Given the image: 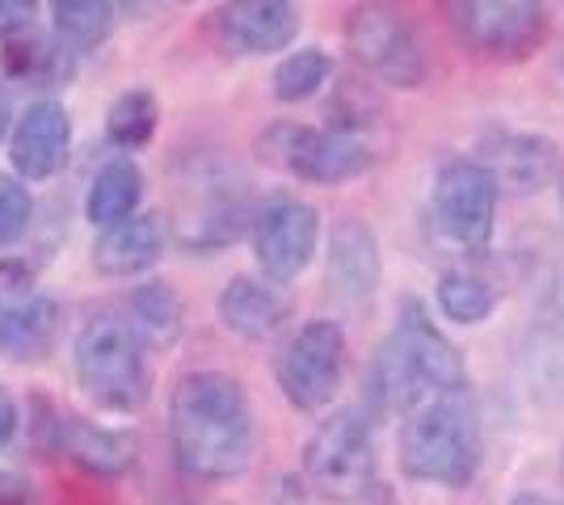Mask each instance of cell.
<instances>
[{
  "label": "cell",
  "mask_w": 564,
  "mask_h": 505,
  "mask_svg": "<svg viewBox=\"0 0 564 505\" xmlns=\"http://www.w3.org/2000/svg\"><path fill=\"white\" fill-rule=\"evenodd\" d=\"M304 476L312 488L341 502H362L376 488V433L367 413L341 409L316 426L304 447Z\"/></svg>",
  "instance_id": "52a82bcc"
},
{
  "label": "cell",
  "mask_w": 564,
  "mask_h": 505,
  "mask_svg": "<svg viewBox=\"0 0 564 505\" xmlns=\"http://www.w3.org/2000/svg\"><path fill=\"white\" fill-rule=\"evenodd\" d=\"M497 287L485 283L480 274H468V270H451L438 278V308L447 320L455 325H480L497 312Z\"/></svg>",
  "instance_id": "44dd1931"
},
{
  "label": "cell",
  "mask_w": 564,
  "mask_h": 505,
  "mask_svg": "<svg viewBox=\"0 0 564 505\" xmlns=\"http://www.w3.org/2000/svg\"><path fill=\"white\" fill-rule=\"evenodd\" d=\"M30 207H34V202H30V190L18 186L13 177H0V249L13 244L25 232Z\"/></svg>",
  "instance_id": "484cf974"
},
{
  "label": "cell",
  "mask_w": 564,
  "mask_h": 505,
  "mask_svg": "<svg viewBox=\"0 0 564 505\" xmlns=\"http://www.w3.org/2000/svg\"><path fill=\"white\" fill-rule=\"evenodd\" d=\"M55 426V447L64 451L68 459H76L80 468H89V472H101V476H118V472H127L131 468V438H122L115 430H97L89 421H80V417H59V421H51Z\"/></svg>",
  "instance_id": "d6986e66"
},
{
  "label": "cell",
  "mask_w": 564,
  "mask_h": 505,
  "mask_svg": "<svg viewBox=\"0 0 564 505\" xmlns=\"http://www.w3.org/2000/svg\"><path fill=\"white\" fill-rule=\"evenodd\" d=\"M379 274H383V262H379L376 232L362 219H341L329 237V270H325L329 295L346 308H362L376 295Z\"/></svg>",
  "instance_id": "9a60e30c"
},
{
  "label": "cell",
  "mask_w": 564,
  "mask_h": 505,
  "mask_svg": "<svg viewBox=\"0 0 564 505\" xmlns=\"http://www.w3.org/2000/svg\"><path fill=\"white\" fill-rule=\"evenodd\" d=\"M219 316L232 333L249 337V341H265L286 325L291 308L279 290L258 283V278H232L219 295Z\"/></svg>",
  "instance_id": "ac0fdd59"
},
{
  "label": "cell",
  "mask_w": 564,
  "mask_h": 505,
  "mask_svg": "<svg viewBox=\"0 0 564 505\" xmlns=\"http://www.w3.org/2000/svg\"><path fill=\"white\" fill-rule=\"evenodd\" d=\"M131 329L143 341L169 345L182 333V299L165 287V283H148L131 295Z\"/></svg>",
  "instance_id": "7402d4cb"
},
{
  "label": "cell",
  "mask_w": 564,
  "mask_h": 505,
  "mask_svg": "<svg viewBox=\"0 0 564 505\" xmlns=\"http://www.w3.org/2000/svg\"><path fill=\"white\" fill-rule=\"evenodd\" d=\"M497 186L485 173L480 161L471 156H451L434 173V190H430V216L438 223V232L459 249L480 253L494 241L497 223Z\"/></svg>",
  "instance_id": "9c48e42d"
},
{
  "label": "cell",
  "mask_w": 564,
  "mask_h": 505,
  "mask_svg": "<svg viewBox=\"0 0 564 505\" xmlns=\"http://www.w3.org/2000/svg\"><path fill=\"white\" fill-rule=\"evenodd\" d=\"M156 119H161L156 97L148 94V89H135V94L118 97L106 127H110V140L118 147H143L152 140V131H156Z\"/></svg>",
  "instance_id": "d4e9b609"
},
{
  "label": "cell",
  "mask_w": 564,
  "mask_h": 505,
  "mask_svg": "<svg viewBox=\"0 0 564 505\" xmlns=\"http://www.w3.org/2000/svg\"><path fill=\"white\" fill-rule=\"evenodd\" d=\"M261 152H265V161H274L304 182H316V186H341L376 165V144L362 131L337 127V122L333 127L279 122L265 131Z\"/></svg>",
  "instance_id": "8992f818"
},
{
  "label": "cell",
  "mask_w": 564,
  "mask_h": 505,
  "mask_svg": "<svg viewBox=\"0 0 564 505\" xmlns=\"http://www.w3.org/2000/svg\"><path fill=\"white\" fill-rule=\"evenodd\" d=\"M55 304L22 262L0 265V354L34 359L55 337Z\"/></svg>",
  "instance_id": "7c38bea8"
},
{
  "label": "cell",
  "mask_w": 564,
  "mask_h": 505,
  "mask_svg": "<svg viewBox=\"0 0 564 505\" xmlns=\"http://www.w3.org/2000/svg\"><path fill=\"white\" fill-rule=\"evenodd\" d=\"M219 43L236 55H274L300 34L295 0H224L215 13Z\"/></svg>",
  "instance_id": "5bb4252c"
},
{
  "label": "cell",
  "mask_w": 564,
  "mask_h": 505,
  "mask_svg": "<svg viewBox=\"0 0 564 505\" xmlns=\"http://www.w3.org/2000/svg\"><path fill=\"white\" fill-rule=\"evenodd\" d=\"M173 463L194 481H232L253 463V409L224 371H194L169 400Z\"/></svg>",
  "instance_id": "6da1fadb"
},
{
  "label": "cell",
  "mask_w": 564,
  "mask_h": 505,
  "mask_svg": "<svg viewBox=\"0 0 564 505\" xmlns=\"http://www.w3.org/2000/svg\"><path fill=\"white\" fill-rule=\"evenodd\" d=\"M4 131H9V97L0 89V140H4Z\"/></svg>",
  "instance_id": "d6a6232c"
},
{
  "label": "cell",
  "mask_w": 564,
  "mask_h": 505,
  "mask_svg": "<svg viewBox=\"0 0 564 505\" xmlns=\"http://www.w3.org/2000/svg\"><path fill=\"white\" fill-rule=\"evenodd\" d=\"M506 505H564L561 497H547V493H514Z\"/></svg>",
  "instance_id": "4dcf8cb0"
},
{
  "label": "cell",
  "mask_w": 564,
  "mask_h": 505,
  "mask_svg": "<svg viewBox=\"0 0 564 505\" xmlns=\"http://www.w3.org/2000/svg\"><path fill=\"white\" fill-rule=\"evenodd\" d=\"M13 426H18V409H13V400L0 392V447L13 438Z\"/></svg>",
  "instance_id": "f546056e"
},
{
  "label": "cell",
  "mask_w": 564,
  "mask_h": 505,
  "mask_svg": "<svg viewBox=\"0 0 564 505\" xmlns=\"http://www.w3.org/2000/svg\"><path fill=\"white\" fill-rule=\"evenodd\" d=\"M55 4V25L76 47H97L110 34L115 4L110 0H51Z\"/></svg>",
  "instance_id": "cb8c5ba5"
},
{
  "label": "cell",
  "mask_w": 564,
  "mask_h": 505,
  "mask_svg": "<svg viewBox=\"0 0 564 505\" xmlns=\"http://www.w3.org/2000/svg\"><path fill=\"white\" fill-rule=\"evenodd\" d=\"M485 173L494 177L497 194H540L552 182L556 168V144L531 135V131H506L494 127L480 135V156Z\"/></svg>",
  "instance_id": "4fadbf2b"
},
{
  "label": "cell",
  "mask_w": 564,
  "mask_h": 505,
  "mask_svg": "<svg viewBox=\"0 0 564 505\" xmlns=\"http://www.w3.org/2000/svg\"><path fill=\"white\" fill-rule=\"evenodd\" d=\"M0 64H4L9 73L25 76V73H34V68H43V64H47V47H43V39H39V34L13 30V34H4Z\"/></svg>",
  "instance_id": "4316f807"
},
{
  "label": "cell",
  "mask_w": 564,
  "mask_h": 505,
  "mask_svg": "<svg viewBox=\"0 0 564 505\" xmlns=\"http://www.w3.org/2000/svg\"><path fill=\"white\" fill-rule=\"evenodd\" d=\"M68 114L55 106V101H39L30 106L18 122V135H13V165L25 177H51L55 168L68 161Z\"/></svg>",
  "instance_id": "2e32d148"
},
{
  "label": "cell",
  "mask_w": 564,
  "mask_h": 505,
  "mask_svg": "<svg viewBox=\"0 0 564 505\" xmlns=\"http://www.w3.org/2000/svg\"><path fill=\"white\" fill-rule=\"evenodd\" d=\"M346 371V333L333 320H312L279 354V387L300 413H321Z\"/></svg>",
  "instance_id": "30bf717a"
},
{
  "label": "cell",
  "mask_w": 564,
  "mask_h": 505,
  "mask_svg": "<svg viewBox=\"0 0 564 505\" xmlns=\"http://www.w3.org/2000/svg\"><path fill=\"white\" fill-rule=\"evenodd\" d=\"M39 0H0V34H13L34 22Z\"/></svg>",
  "instance_id": "83f0119b"
},
{
  "label": "cell",
  "mask_w": 564,
  "mask_h": 505,
  "mask_svg": "<svg viewBox=\"0 0 564 505\" xmlns=\"http://www.w3.org/2000/svg\"><path fill=\"white\" fill-rule=\"evenodd\" d=\"M316 241H321V216H316L312 202L270 198L253 216V253H258V265L265 270V278L279 283V287L300 278L312 265Z\"/></svg>",
  "instance_id": "8fae6325"
},
{
  "label": "cell",
  "mask_w": 564,
  "mask_h": 505,
  "mask_svg": "<svg viewBox=\"0 0 564 505\" xmlns=\"http://www.w3.org/2000/svg\"><path fill=\"white\" fill-rule=\"evenodd\" d=\"M161 249H165V223H161V216H127L101 232V241L94 249V265L101 274L122 278V274L148 270L161 257Z\"/></svg>",
  "instance_id": "e0dca14e"
},
{
  "label": "cell",
  "mask_w": 564,
  "mask_h": 505,
  "mask_svg": "<svg viewBox=\"0 0 564 505\" xmlns=\"http://www.w3.org/2000/svg\"><path fill=\"white\" fill-rule=\"evenodd\" d=\"M485 442L468 387L447 392L404 413L397 433V463L409 481L438 488H468L480 472Z\"/></svg>",
  "instance_id": "3957f363"
},
{
  "label": "cell",
  "mask_w": 564,
  "mask_h": 505,
  "mask_svg": "<svg viewBox=\"0 0 564 505\" xmlns=\"http://www.w3.org/2000/svg\"><path fill=\"white\" fill-rule=\"evenodd\" d=\"M0 505H34L30 484L18 481V476H0Z\"/></svg>",
  "instance_id": "f1b7e54d"
},
{
  "label": "cell",
  "mask_w": 564,
  "mask_h": 505,
  "mask_svg": "<svg viewBox=\"0 0 564 505\" xmlns=\"http://www.w3.org/2000/svg\"><path fill=\"white\" fill-rule=\"evenodd\" d=\"M329 73L333 59L321 47L291 51L274 68V97L279 101H307V97H316L329 85Z\"/></svg>",
  "instance_id": "603a6c76"
},
{
  "label": "cell",
  "mask_w": 564,
  "mask_h": 505,
  "mask_svg": "<svg viewBox=\"0 0 564 505\" xmlns=\"http://www.w3.org/2000/svg\"><path fill=\"white\" fill-rule=\"evenodd\" d=\"M455 39L485 59H527L547 34L543 0H443Z\"/></svg>",
  "instance_id": "ba28073f"
},
{
  "label": "cell",
  "mask_w": 564,
  "mask_h": 505,
  "mask_svg": "<svg viewBox=\"0 0 564 505\" xmlns=\"http://www.w3.org/2000/svg\"><path fill=\"white\" fill-rule=\"evenodd\" d=\"M346 43L358 68L392 89H422L430 76L422 34L388 0H362L346 22Z\"/></svg>",
  "instance_id": "5b68a950"
},
{
  "label": "cell",
  "mask_w": 564,
  "mask_h": 505,
  "mask_svg": "<svg viewBox=\"0 0 564 505\" xmlns=\"http://www.w3.org/2000/svg\"><path fill=\"white\" fill-rule=\"evenodd\" d=\"M464 387H468L464 354L451 345V337L430 320L417 299H404L397 312V329L383 341L371 371L376 405L404 417L425 400L464 392Z\"/></svg>",
  "instance_id": "7a4b0ae2"
},
{
  "label": "cell",
  "mask_w": 564,
  "mask_h": 505,
  "mask_svg": "<svg viewBox=\"0 0 564 505\" xmlns=\"http://www.w3.org/2000/svg\"><path fill=\"white\" fill-rule=\"evenodd\" d=\"M561 202H564V177H561Z\"/></svg>",
  "instance_id": "836d02e7"
},
{
  "label": "cell",
  "mask_w": 564,
  "mask_h": 505,
  "mask_svg": "<svg viewBox=\"0 0 564 505\" xmlns=\"http://www.w3.org/2000/svg\"><path fill=\"white\" fill-rule=\"evenodd\" d=\"M76 375L85 396L110 413H135L148 400V362L143 337L131 320L97 316L76 341Z\"/></svg>",
  "instance_id": "277c9868"
},
{
  "label": "cell",
  "mask_w": 564,
  "mask_h": 505,
  "mask_svg": "<svg viewBox=\"0 0 564 505\" xmlns=\"http://www.w3.org/2000/svg\"><path fill=\"white\" fill-rule=\"evenodd\" d=\"M362 502H367V505H392V497L383 493V484H376V488H371V493H367Z\"/></svg>",
  "instance_id": "1f68e13d"
},
{
  "label": "cell",
  "mask_w": 564,
  "mask_h": 505,
  "mask_svg": "<svg viewBox=\"0 0 564 505\" xmlns=\"http://www.w3.org/2000/svg\"><path fill=\"white\" fill-rule=\"evenodd\" d=\"M140 194H143V177L140 168L131 161H115L97 173L94 190H89V219L97 228H110L118 219L135 216L140 207Z\"/></svg>",
  "instance_id": "ffe728a7"
}]
</instances>
